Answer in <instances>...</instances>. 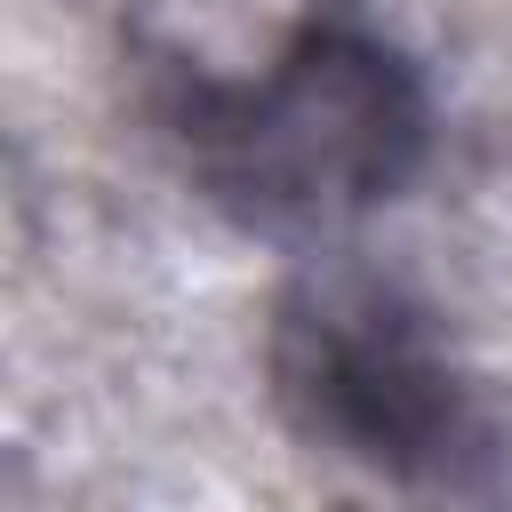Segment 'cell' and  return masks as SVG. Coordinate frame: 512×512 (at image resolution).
<instances>
[{
	"instance_id": "1",
	"label": "cell",
	"mask_w": 512,
	"mask_h": 512,
	"mask_svg": "<svg viewBox=\"0 0 512 512\" xmlns=\"http://www.w3.org/2000/svg\"><path fill=\"white\" fill-rule=\"evenodd\" d=\"M176 136L224 200L264 216L336 208L400 176L416 152V88L384 40L312 16L264 80H192Z\"/></svg>"
},
{
	"instance_id": "2",
	"label": "cell",
	"mask_w": 512,
	"mask_h": 512,
	"mask_svg": "<svg viewBox=\"0 0 512 512\" xmlns=\"http://www.w3.org/2000/svg\"><path fill=\"white\" fill-rule=\"evenodd\" d=\"M288 392H304L328 432L392 472L448 464L464 440L456 384L384 304H320L312 320H296Z\"/></svg>"
}]
</instances>
